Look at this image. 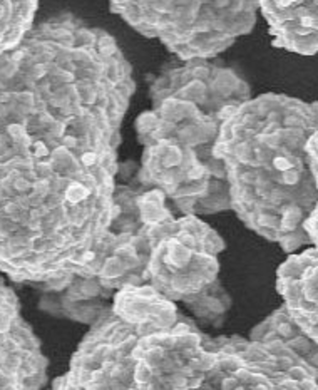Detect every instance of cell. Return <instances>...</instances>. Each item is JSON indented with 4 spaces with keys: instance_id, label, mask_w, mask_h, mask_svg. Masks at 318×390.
Listing matches in <instances>:
<instances>
[{
    "instance_id": "cell-6",
    "label": "cell",
    "mask_w": 318,
    "mask_h": 390,
    "mask_svg": "<svg viewBox=\"0 0 318 390\" xmlns=\"http://www.w3.org/2000/svg\"><path fill=\"white\" fill-rule=\"evenodd\" d=\"M47 380V358L24 320L17 296L0 278V388H38Z\"/></svg>"
},
{
    "instance_id": "cell-10",
    "label": "cell",
    "mask_w": 318,
    "mask_h": 390,
    "mask_svg": "<svg viewBox=\"0 0 318 390\" xmlns=\"http://www.w3.org/2000/svg\"><path fill=\"white\" fill-rule=\"evenodd\" d=\"M308 160H310V166H312L313 176H315L316 190H318V129L310 138V141H308ZM303 228H305L308 238H310V244L318 246V201L310 216L306 218Z\"/></svg>"
},
{
    "instance_id": "cell-1",
    "label": "cell",
    "mask_w": 318,
    "mask_h": 390,
    "mask_svg": "<svg viewBox=\"0 0 318 390\" xmlns=\"http://www.w3.org/2000/svg\"><path fill=\"white\" fill-rule=\"evenodd\" d=\"M132 92L114 38L74 16L0 54V272L12 280L76 275L102 242Z\"/></svg>"
},
{
    "instance_id": "cell-5",
    "label": "cell",
    "mask_w": 318,
    "mask_h": 390,
    "mask_svg": "<svg viewBox=\"0 0 318 390\" xmlns=\"http://www.w3.org/2000/svg\"><path fill=\"white\" fill-rule=\"evenodd\" d=\"M134 30L162 42L181 60L211 59L256 22V0H109Z\"/></svg>"
},
{
    "instance_id": "cell-7",
    "label": "cell",
    "mask_w": 318,
    "mask_h": 390,
    "mask_svg": "<svg viewBox=\"0 0 318 390\" xmlns=\"http://www.w3.org/2000/svg\"><path fill=\"white\" fill-rule=\"evenodd\" d=\"M276 286L290 318L318 344V246L288 256L278 268Z\"/></svg>"
},
{
    "instance_id": "cell-2",
    "label": "cell",
    "mask_w": 318,
    "mask_h": 390,
    "mask_svg": "<svg viewBox=\"0 0 318 390\" xmlns=\"http://www.w3.org/2000/svg\"><path fill=\"white\" fill-rule=\"evenodd\" d=\"M252 98L246 80L210 59L164 67L151 84V109L136 121L142 146L138 184L159 190L182 214L231 210L214 146L224 119Z\"/></svg>"
},
{
    "instance_id": "cell-9",
    "label": "cell",
    "mask_w": 318,
    "mask_h": 390,
    "mask_svg": "<svg viewBox=\"0 0 318 390\" xmlns=\"http://www.w3.org/2000/svg\"><path fill=\"white\" fill-rule=\"evenodd\" d=\"M38 0H0V54L16 47L34 27Z\"/></svg>"
},
{
    "instance_id": "cell-4",
    "label": "cell",
    "mask_w": 318,
    "mask_h": 390,
    "mask_svg": "<svg viewBox=\"0 0 318 390\" xmlns=\"http://www.w3.org/2000/svg\"><path fill=\"white\" fill-rule=\"evenodd\" d=\"M146 190L148 246L144 283L186 308L211 326L221 324L230 296L218 282V256L224 242L198 218H176L159 190Z\"/></svg>"
},
{
    "instance_id": "cell-3",
    "label": "cell",
    "mask_w": 318,
    "mask_h": 390,
    "mask_svg": "<svg viewBox=\"0 0 318 390\" xmlns=\"http://www.w3.org/2000/svg\"><path fill=\"white\" fill-rule=\"evenodd\" d=\"M316 129L318 100L262 94L231 110L214 146L231 210L286 253L310 246L303 224L318 201L308 160V141Z\"/></svg>"
},
{
    "instance_id": "cell-8",
    "label": "cell",
    "mask_w": 318,
    "mask_h": 390,
    "mask_svg": "<svg viewBox=\"0 0 318 390\" xmlns=\"http://www.w3.org/2000/svg\"><path fill=\"white\" fill-rule=\"evenodd\" d=\"M273 44L300 56L318 54V0H256Z\"/></svg>"
}]
</instances>
